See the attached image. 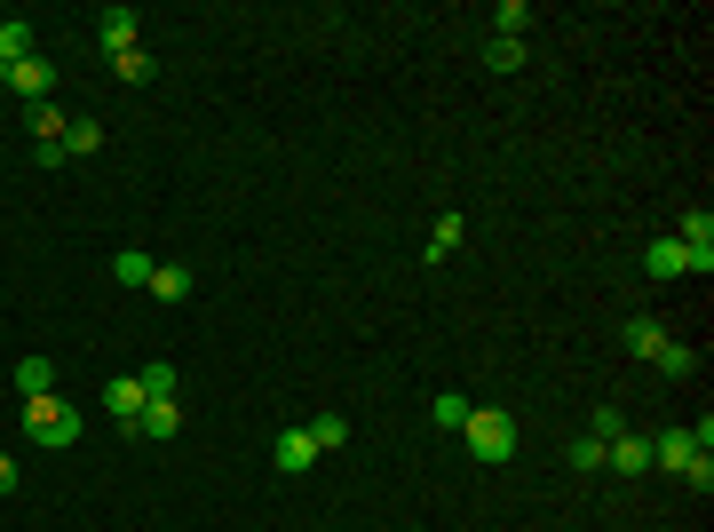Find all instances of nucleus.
I'll return each instance as SVG.
<instances>
[{"instance_id":"obj_1","label":"nucleus","mask_w":714,"mask_h":532,"mask_svg":"<svg viewBox=\"0 0 714 532\" xmlns=\"http://www.w3.org/2000/svg\"><path fill=\"white\" fill-rule=\"evenodd\" d=\"M24 438L41 445V453H72V445H80V414L64 406L56 389H48V397H24Z\"/></svg>"},{"instance_id":"obj_2","label":"nucleus","mask_w":714,"mask_h":532,"mask_svg":"<svg viewBox=\"0 0 714 532\" xmlns=\"http://www.w3.org/2000/svg\"><path fill=\"white\" fill-rule=\"evenodd\" d=\"M651 469H675V477H683V485H714V461H706V445L691 438V429H659V438H651Z\"/></svg>"},{"instance_id":"obj_3","label":"nucleus","mask_w":714,"mask_h":532,"mask_svg":"<svg viewBox=\"0 0 714 532\" xmlns=\"http://www.w3.org/2000/svg\"><path fill=\"white\" fill-rule=\"evenodd\" d=\"M461 438H468L476 461H508V453H517V421H508V406H476Z\"/></svg>"},{"instance_id":"obj_4","label":"nucleus","mask_w":714,"mask_h":532,"mask_svg":"<svg viewBox=\"0 0 714 532\" xmlns=\"http://www.w3.org/2000/svg\"><path fill=\"white\" fill-rule=\"evenodd\" d=\"M270 469H279V477H302V469H318V445H310V429H279V445H270Z\"/></svg>"},{"instance_id":"obj_5","label":"nucleus","mask_w":714,"mask_h":532,"mask_svg":"<svg viewBox=\"0 0 714 532\" xmlns=\"http://www.w3.org/2000/svg\"><path fill=\"white\" fill-rule=\"evenodd\" d=\"M603 469H611V477H643V469H651V438H635V429H620V438L603 445Z\"/></svg>"},{"instance_id":"obj_6","label":"nucleus","mask_w":714,"mask_h":532,"mask_svg":"<svg viewBox=\"0 0 714 532\" xmlns=\"http://www.w3.org/2000/svg\"><path fill=\"white\" fill-rule=\"evenodd\" d=\"M9 88L24 95V112H32V104H48V88H56V64H48V56H24V64H9Z\"/></svg>"},{"instance_id":"obj_7","label":"nucleus","mask_w":714,"mask_h":532,"mask_svg":"<svg viewBox=\"0 0 714 532\" xmlns=\"http://www.w3.org/2000/svg\"><path fill=\"white\" fill-rule=\"evenodd\" d=\"M135 24H144L135 9H104V16H95V48H104V56H127V48H135Z\"/></svg>"},{"instance_id":"obj_8","label":"nucleus","mask_w":714,"mask_h":532,"mask_svg":"<svg viewBox=\"0 0 714 532\" xmlns=\"http://www.w3.org/2000/svg\"><path fill=\"white\" fill-rule=\"evenodd\" d=\"M104 406H112L120 429H135V414H144L151 397H144V382H135V374H112V382H104Z\"/></svg>"},{"instance_id":"obj_9","label":"nucleus","mask_w":714,"mask_h":532,"mask_svg":"<svg viewBox=\"0 0 714 532\" xmlns=\"http://www.w3.org/2000/svg\"><path fill=\"white\" fill-rule=\"evenodd\" d=\"M175 429H183V406H175V397H151V406L135 414V438H151V445H167Z\"/></svg>"},{"instance_id":"obj_10","label":"nucleus","mask_w":714,"mask_h":532,"mask_svg":"<svg viewBox=\"0 0 714 532\" xmlns=\"http://www.w3.org/2000/svg\"><path fill=\"white\" fill-rule=\"evenodd\" d=\"M468 414H476V397H461V389H445V397H429V421L445 429V438H461V429H468Z\"/></svg>"},{"instance_id":"obj_11","label":"nucleus","mask_w":714,"mask_h":532,"mask_svg":"<svg viewBox=\"0 0 714 532\" xmlns=\"http://www.w3.org/2000/svg\"><path fill=\"white\" fill-rule=\"evenodd\" d=\"M643 271H651V279H691V262H683L675 239H651V247H643Z\"/></svg>"},{"instance_id":"obj_12","label":"nucleus","mask_w":714,"mask_h":532,"mask_svg":"<svg viewBox=\"0 0 714 532\" xmlns=\"http://www.w3.org/2000/svg\"><path fill=\"white\" fill-rule=\"evenodd\" d=\"M461 239H468V215H437V230H429V262H445V254H461Z\"/></svg>"},{"instance_id":"obj_13","label":"nucleus","mask_w":714,"mask_h":532,"mask_svg":"<svg viewBox=\"0 0 714 532\" xmlns=\"http://www.w3.org/2000/svg\"><path fill=\"white\" fill-rule=\"evenodd\" d=\"M16 389H24V397H48V389H56V358H41V350L16 358Z\"/></svg>"},{"instance_id":"obj_14","label":"nucleus","mask_w":714,"mask_h":532,"mask_svg":"<svg viewBox=\"0 0 714 532\" xmlns=\"http://www.w3.org/2000/svg\"><path fill=\"white\" fill-rule=\"evenodd\" d=\"M104 151V120H64V159H88Z\"/></svg>"},{"instance_id":"obj_15","label":"nucleus","mask_w":714,"mask_h":532,"mask_svg":"<svg viewBox=\"0 0 714 532\" xmlns=\"http://www.w3.org/2000/svg\"><path fill=\"white\" fill-rule=\"evenodd\" d=\"M151 294H159L167 310H175V303H191V271H183V262H159V271H151Z\"/></svg>"},{"instance_id":"obj_16","label":"nucleus","mask_w":714,"mask_h":532,"mask_svg":"<svg viewBox=\"0 0 714 532\" xmlns=\"http://www.w3.org/2000/svg\"><path fill=\"white\" fill-rule=\"evenodd\" d=\"M151 271H159V262H151L144 247H120V254H112V279H120V286H151Z\"/></svg>"},{"instance_id":"obj_17","label":"nucleus","mask_w":714,"mask_h":532,"mask_svg":"<svg viewBox=\"0 0 714 532\" xmlns=\"http://www.w3.org/2000/svg\"><path fill=\"white\" fill-rule=\"evenodd\" d=\"M651 365H659L667 382H691V374H699V350H691V342H659V358H651Z\"/></svg>"},{"instance_id":"obj_18","label":"nucleus","mask_w":714,"mask_h":532,"mask_svg":"<svg viewBox=\"0 0 714 532\" xmlns=\"http://www.w3.org/2000/svg\"><path fill=\"white\" fill-rule=\"evenodd\" d=\"M24 120H32V144H64V104H56V95H48V104H32Z\"/></svg>"},{"instance_id":"obj_19","label":"nucleus","mask_w":714,"mask_h":532,"mask_svg":"<svg viewBox=\"0 0 714 532\" xmlns=\"http://www.w3.org/2000/svg\"><path fill=\"white\" fill-rule=\"evenodd\" d=\"M620 342H627L635 358H659V342H667V326H659V318H627V335H620Z\"/></svg>"},{"instance_id":"obj_20","label":"nucleus","mask_w":714,"mask_h":532,"mask_svg":"<svg viewBox=\"0 0 714 532\" xmlns=\"http://www.w3.org/2000/svg\"><path fill=\"white\" fill-rule=\"evenodd\" d=\"M32 56V24L24 16H0V64H24Z\"/></svg>"},{"instance_id":"obj_21","label":"nucleus","mask_w":714,"mask_h":532,"mask_svg":"<svg viewBox=\"0 0 714 532\" xmlns=\"http://www.w3.org/2000/svg\"><path fill=\"white\" fill-rule=\"evenodd\" d=\"M302 429H310V445H318V453L350 445V421H342V414H318V421H302Z\"/></svg>"},{"instance_id":"obj_22","label":"nucleus","mask_w":714,"mask_h":532,"mask_svg":"<svg viewBox=\"0 0 714 532\" xmlns=\"http://www.w3.org/2000/svg\"><path fill=\"white\" fill-rule=\"evenodd\" d=\"M492 24H500V41H524V24H532V0H500V9H492Z\"/></svg>"},{"instance_id":"obj_23","label":"nucleus","mask_w":714,"mask_h":532,"mask_svg":"<svg viewBox=\"0 0 714 532\" xmlns=\"http://www.w3.org/2000/svg\"><path fill=\"white\" fill-rule=\"evenodd\" d=\"M112 80H120V88H144V80H151V56H144V48L112 56Z\"/></svg>"},{"instance_id":"obj_24","label":"nucleus","mask_w":714,"mask_h":532,"mask_svg":"<svg viewBox=\"0 0 714 532\" xmlns=\"http://www.w3.org/2000/svg\"><path fill=\"white\" fill-rule=\"evenodd\" d=\"M485 64H492V72H524V41H500V32H492V41H485Z\"/></svg>"},{"instance_id":"obj_25","label":"nucleus","mask_w":714,"mask_h":532,"mask_svg":"<svg viewBox=\"0 0 714 532\" xmlns=\"http://www.w3.org/2000/svg\"><path fill=\"white\" fill-rule=\"evenodd\" d=\"M135 382H144V397H175V389H183V382H175V365H167V358H151V365H144Z\"/></svg>"},{"instance_id":"obj_26","label":"nucleus","mask_w":714,"mask_h":532,"mask_svg":"<svg viewBox=\"0 0 714 532\" xmlns=\"http://www.w3.org/2000/svg\"><path fill=\"white\" fill-rule=\"evenodd\" d=\"M620 429H627V414H620V406H596V414H588V438H603V445L620 438Z\"/></svg>"},{"instance_id":"obj_27","label":"nucleus","mask_w":714,"mask_h":532,"mask_svg":"<svg viewBox=\"0 0 714 532\" xmlns=\"http://www.w3.org/2000/svg\"><path fill=\"white\" fill-rule=\"evenodd\" d=\"M571 469H603V438H580V445H571Z\"/></svg>"},{"instance_id":"obj_28","label":"nucleus","mask_w":714,"mask_h":532,"mask_svg":"<svg viewBox=\"0 0 714 532\" xmlns=\"http://www.w3.org/2000/svg\"><path fill=\"white\" fill-rule=\"evenodd\" d=\"M16 477H24V469H16L9 453H0V501H9V493H16Z\"/></svg>"},{"instance_id":"obj_29","label":"nucleus","mask_w":714,"mask_h":532,"mask_svg":"<svg viewBox=\"0 0 714 532\" xmlns=\"http://www.w3.org/2000/svg\"><path fill=\"white\" fill-rule=\"evenodd\" d=\"M0 88H9V64H0Z\"/></svg>"}]
</instances>
